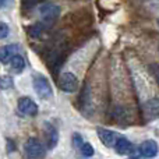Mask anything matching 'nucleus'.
I'll use <instances>...</instances> for the list:
<instances>
[{"label": "nucleus", "mask_w": 159, "mask_h": 159, "mask_svg": "<svg viewBox=\"0 0 159 159\" xmlns=\"http://www.w3.org/2000/svg\"><path fill=\"white\" fill-rule=\"evenodd\" d=\"M39 13L42 17V24L45 27H52L60 17V7L53 3H43L39 7Z\"/></svg>", "instance_id": "f257e3e1"}, {"label": "nucleus", "mask_w": 159, "mask_h": 159, "mask_svg": "<svg viewBox=\"0 0 159 159\" xmlns=\"http://www.w3.org/2000/svg\"><path fill=\"white\" fill-rule=\"evenodd\" d=\"M34 89H35L36 95L39 96L41 99H49L50 96L53 95V89H52V85H50L49 80L46 77L41 74H36L34 77Z\"/></svg>", "instance_id": "f03ea898"}, {"label": "nucleus", "mask_w": 159, "mask_h": 159, "mask_svg": "<svg viewBox=\"0 0 159 159\" xmlns=\"http://www.w3.org/2000/svg\"><path fill=\"white\" fill-rule=\"evenodd\" d=\"M24 152L30 159H39L45 155V147L36 138H28L24 144Z\"/></svg>", "instance_id": "7ed1b4c3"}, {"label": "nucleus", "mask_w": 159, "mask_h": 159, "mask_svg": "<svg viewBox=\"0 0 159 159\" xmlns=\"http://www.w3.org/2000/svg\"><path fill=\"white\" fill-rule=\"evenodd\" d=\"M59 87L64 92H74L78 87V80L73 73L66 71L60 75L59 78Z\"/></svg>", "instance_id": "20e7f679"}, {"label": "nucleus", "mask_w": 159, "mask_h": 159, "mask_svg": "<svg viewBox=\"0 0 159 159\" xmlns=\"http://www.w3.org/2000/svg\"><path fill=\"white\" fill-rule=\"evenodd\" d=\"M18 112L25 116H35L38 113V105L32 101L31 98H20L18 99Z\"/></svg>", "instance_id": "39448f33"}, {"label": "nucleus", "mask_w": 159, "mask_h": 159, "mask_svg": "<svg viewBox=\"0 0 159 159\" xmlns=\"http://www.w3.org/2000/svg\"><path fill=\"white\" fill-rule=\"evenodd\" d=\"M96 133H98L99 140L102 141V144H103L105 147H107V148H115L116 141H117V138H119V135L116 134L115 131L99 127V129H96Z\"/></svg>", "instance_id": "423d86ee"}, {"label": "nucleus", "mask_w": 159, "mask_h": 159, "mask_svg": "<svg viewBox=\"0 0 159 159\" xmlns=\"http://www.w3.org/2000/svg\"><path fill=\"white\" fill-rule=\"evenodd\" d=\"M143 112H144V117L147 120L157 119L159 116V99L152 98L149 101H147L143 106Z\"/></svg>", "instance_id": "0eeeda50"}, {"label": "nucleus", "mask_w": 159, "mask_h": 159, "mask_svg": "<svg viewBox=\"0 0 159 159\" xmlns=\"http://www.w3.org/2000/svg\"><path fill=\"white\" fill-rule=\"evenodd\" d=\"M159 147L158 143L154 140H147L140 145V154L144 158H155L158 155Z\"/></svg>", "instance_id": "6e6552de"}, {"label": "nucleus", "mask_w": 159, "mask_h": 159, "mask_svg": "<svg viewBox=\"0 0 159 159\" xmlns=\"http://www.w3.org/2000/svg\"><path fill=\"white\" fill-rule=\"evenodd\" d=\"M45 135H46V143H48V148L52 149L57 145V141H59V133L57 130L55 129V126H52L50 123L45 124Z\"/></svg>", "instance_id": "1a4fd4ad"}, {"label": "nucleus", "mask_w": 159, "mask_h": 159, "mask_svg": "<svg viewBox=\"0 0 159 159\" xmlns=\"http://www.w3.org/2000/svg\"><path fill=\"white\" fill-rule=\"evenodd\" d=\"M18 50H20V46L16 45V43L2 46L0 48V61H3V63H8L10 59L13 57L14 55H18Z\"/></svg>", "instance_id": "9d476101"}, {"label": "nucleus", "mask_w": 159, "mask_h": 159, "mask_svg": "<svg viewBox=\"0 0 159 159\" xmlns=\"http://www.w3.org/2000/svg\"><path fill=\"white\" fill-rule=\"evenodd\" d=\"M115 149L119 155H127L133 151V145L127 138L124 137H119L117 141H116V145H115Z\"/></svg>", "instance_id": "9b49d317"}, {"label": "nucleus", "mask_w": 159, "mask_h": 159, "mask_svg": "<svg viewBox=\"0 0 159 159\" xmlns=\"http://www.w3.org/2000/svg\"><path fill=\"white\" fill-rule=\"evenodd\" d=\"M10 67L14 70L16 73H21L22 70L25 69V60H24V57L22 56H20V55H14L13 57L10 59Z\"/></svg>", "instance_id": "f8f14e48"}, {"label": "nucleus", "mask_w": 159, "mask_h": 159, "mask_svg": "<svg viewBox=\"0 0 159 159\" xmlns=\"http://www.w3.org/2000/svg\"><path fill=\"white\" fill-rule=\"evenodd\" d=\"M43 27H45V25L42 24V22H38V24L30 27V30H28L30 36H31V38H39V36H41V34H42V31H43Z\"/></svg>", "instance_id": "ddd939ff"}, {"label": "nucleus", "mask_w": 159, "mask_h": 159, "mask_svg": "<svg viewBox=\"0 0 159 159\" xmlns=\"http://www.w3.org/2000/svg\"><path fill=\"white\" fill-rule=\"evenodd\" d=\"M80 152H81V155L84 158H91L93 155V147L89 143H84L81 145V148H80Z\"/></svg>", "instance_id": "4468645a"}, {"label": "nucleus", "mask_w": 159, "mask_h": 159, "mask_svg": "<svg viewBox=\"0 0 159 159\" xmlns=\"http://www.w3.org/2000/svg\"><path fill=\"white\" fill-rule=\"evenodd\" d=\"M13 87V78L8 77V75H4V77L0 78V88L2 89H8V88Z\"/></svg>", "instance_id": "2eb2a0df"}, {"label": "nucleus", "mask_w": 159, "mask_h": 159, "mask_svg": "<svg viewBox=\"0 0 159 159\" xmlns=\"http://www.w3.org/2000/svg\"><path fill=\"white\" fill-rule=\"evenodd\" d=\"M82 144H84V141H82L81 134L74 133V134H73V147H74V148H77V149H80Z\"/></svg>", "instance_id": "dca6fc26"}, {"label": "nucleus", "mask_w": 159, "mask_h": 159, "mask_svg": "<svg viewBox=\"0 0 159 159\" xmlns=\"http://www.w3.org/2000/svg\"><path fill=\"white\" fill-rule=\"evenodd\" d=\"M8 35V25L6 22H0V39H4Z\"/></svg>", "instance_id": "f3484780"}, {"label": "nucleus", "mask_w": 159, "mask_h": 159, "mask_svg": "<svg viewBox=\"0 0 159 159\" xmlns=\"http://www.w3.org/2000/svg\"><path fill=\"white\" fill-rule=\"evenodd\" d=\"M151 71L155 75V80L159 84V64H151Z\"/></svg>", "instance_id": "a211bd4d"}, {"label": "nucleus", "mask_w": 159, "mask_h": 159, "mask_svg": "<svg viewBox=\"0 0 159 159\" xmlns=\"http://www.w3.org/2000/svg\"><path fill=\"white\" fill-rule=\"evenodd\" d=\"M39 2H43V0H24L25 4H34V3H39Z\"/></svg>", "instance_id": "6ab92c4d"}, {"label": "nucleus", "mask_w": 159, "mask_h": 159, "mask_svg": "<svg viewBox=\"0 0 159 159\" xmlns=\"http://www.w3.org/2000/svg\"><path fill=\"white\" fill-rule=\"evenodd\" d=\"M7 149H8V151H10V152H11V151H13V149H14V145H13V143H11L10 140L7 141Z\"/></svg>", "instance_id": "aec40b11"}, {"label": "nucleus", "mask_w": 159, "mask_h": 159, "mask_svg": "<svg viewBox=\"0 0 159 159\" xmlns=\"http://www.w3.org/2000/svg\"><path fill=\"white\" fill-rule=\"evenodd\" d=\"M6 3H7V0H0V8H3L6 6Z\"/></svg>", "instance_id": "412c9836"}]
</instances>
